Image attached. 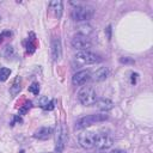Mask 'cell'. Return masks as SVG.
I'll return each instance as SVG.
<instances>
[{"instance_id":"cell-1","label":"cell","mask_w":153,"mask_h":153,"mask_svg":"<svg viewBox=\"0 0 153 153\" xmlns=\"http://www.w3.org/2000/svg\"><path fill=\"white\" fill-rule=\"evenodd\" d=\"M97 99V93L91 86H84L78 92V100L85 106H91L96 104Z\"/></svg>"},{"instance_id":"cell-2","label":"cell","mask_w":153,"mask_h":153,"mask_svg":"<svg viewBox=\"0 0 153 153\" xmlns=\"http://www.w3.org/2000/svg\"><path fill=\"white\" fill-rule=\"evenodd\" d=\"M71 16H72V19L75 20V22H87L93 16V8L90 7V6L76 5L72 10Z\"/></svg>"},{"instance_id":"cell-3","label":"cell","mask_w":153,"mask_h":153,"mask_svg":"<svg viewBox=\"0 0 153 153\" xmlns=\"http://www.w3.org/2000/svg\"><path fill=\"white\" fill-rule=\"evenodd\" d=\"M108 120V115H103V114H93V115H86L81 118H79L75 123V129H82L86 127H90L97 122H102Z\"/></svg>"},{"instance_id":"cell-4","label":"cell","mask_w":153,"mask_h":153,"mask_svg":"<svg viewBox=\"0 0 153 153\" xmlns=\"http://www.w3.org/2000/svg\"><path fill=\"white\" fill-rule=\"evenodd\" d=\"M74 57H75V61L79 62L80 65H93V63L102 61V57L99 55H97L92 51H88V50L78 51Z\"/></svg>"},{"instance_id":"cell-5","label":"cell","mask_w":153,"mask_h":153,"mask_svg":"<svg viewBox=\"0 0 153 153\" xmlns=\"http://www.w3.org/2000/svg\"><path fill=\"white\" fill-rule=\"evenodd\" d=\"M67 140H68L67 128L65 127V124H59V127L56 129V135H55V151H56V153H62V151L65 149V146L67 143Z\"/></svg>"},{"instance_id":"cell-6","label":"cell","mask_w":153,"mask_h":153,"mask_svg":"<svg viewBox=\"0 0 153 153\" xmlns=\"http://www.w3.org/2000/svg\"><path fill=\"white\" fill-rule=\"evenodd\" d=\"M114 143V139L110 134L108 133H96V142H94V147H97L98 149H108L112 146Z\"/></svg>"},{"instance_id":"cell-7","label":"cell","mask_w":153,"mask_h":153,"mask_svg":"<svg viewBox=\"0 0 153 153\" xmlns=\"http://www.w3.org/2000/svg\"><path fill=\"white\" fill-rule=\"evenodd\" d=\"M79 145L85 149H91L94 147L96 142V133L93 131H82L78 136Z\"/></svg>"},{"instance_id":"cell-8","label":"cell","mask_w":153,"mask_h":153,"mask_svg":"<svg viewBox=\"0 0 153 153\" xmlns=\"http://www.w3.org/2000/svg\"><path fill=\"white\" fill-rule=\"evenodd\" d=\"M71 44L74 49H78L79 51H81V50H87L91 47L92 43H91L90 38H87L85 36H81V35H76L72 38Z\"/></svg>"},{"instance_id":"cell-9","label":"cell","mask_w":153,"mask_h":153,"mask_svg":"<svg viewBox=\"0 0 153 153\" xmlns=\"http://www.w3.org/2000/svg\"><path fill=\"white\" fill-rule=\"evenodd\" d=\"M90 79H91V73H90V71L84 69V71L76 72V73L73 75L72 82H73V85H75V86H81V85L86 84Z\"/></svg>"},{"instance_id":"cell-10","label":"cell","mask_w":153,"mask_h":153,"mask_svg":"<svg viewBox=\"0 0 153 153\" xmlns=\"http://www.w3.org/2000/svg\"><path fill=\"white\" fill-rule=\"evenodd\" d=\"M50 53H51V59L54 61H59L61 59V56H62V47H61V41L59 38H54L51 41Z\"/></svg>"},{"instance_id":"cell-11","label":"cell","mask_w":153,"mask_h":153,"mask_svg":"<svg viewBox=\"0 0 153 153\" xmlns=\"http://www.w3.org/2000/svg\"><path fill=\"white\" fill-rule=\"evenodd\" d=\"M51 133H53V129L50 127H41L33 133V137L38 140H47L50 137Z\"/></svg>"},{"instance_id":"cell-12","label":"cell","mask_w":153,"mask_h":153,"mask_svg":"<svg viewBox=\"0 0 153 153\" xmlns=\"http://www.w3.org/2000/svg\"><path fill=\"white\" fill-rule=\"evenodd\" d=\"M62 6H63V4L60 0H54V1L49 2V8L53 12L55 18H61V16H62Z\"/></svg>"},{"instance_id":"cell-13","label":"cell","mask_w":153,"mask_h":153,"mask_svg":"<svg viewBox=\"0 0 153 153\" xmlns=\"http://www.w3.org/2000/svg\"><path fill=\"white\" fill-rule=\"evenodd\" d=\"M108 76H109V68L108 67H100L96 72H93V74L91 75V79H93L94 81H103Z\"/></svg>"},{"instance_id":"cell-14","label":"cell","mask_w":153,"mask_h":153,"mask_svg":"<svg viewBox=\"0 0 153 153\" xmlns=\"http://www.w3.org/2000/svg\"><path fill=\"white\" fill-rule=\"evenodd\" d=\"M96 105L102 111H109L114 108V102L108 99V98H100V99H97Z\"/></svg>"},{"instance_id":"cell-15","label":"cell","mask_w":153,"mask_h":153,"mask_svg":"<svg viewBox=\"0 0 153 153\" xmlns=\"http://www.w3.org/2000/svg\"><path fill=\"white\" fill-rule=\"evenodd\" d=\"M78 32H79V35H81V36H85V37H87L92 31H93V29H92V26L88 24V23H82V24H79L78 25Z\"/></svg>"},{"instance_id":"cell-16","label":"cell","mask_w":153,"mask_h":153,"mask_svg":"<svg viewBox=\"0 0 153 153\" xmlns=\"http://www.w3.org/2000/svg\"><path fill=\"white\" fill-rule=\"evenodd\" d=\"M20 90H22V79H20V76H17L14 79L12 86L10 87V93L12 96H17L20 92Z\"/></svg>"},{"instance_id":"cell-17","label":"cell","mask_w":153,"mask_h":153,"mask_svg":"<svg viewBox=\"0 0 153 153\" xmlns=\"http://www.w3.org/2000/svg\"><path fill=\"white\" fill-rule=\"evenodd\" d=\"M30 35H31L32 38H27V41L25 42V48H26V51H27L29 54H32V53L36 50V44L33 43V41H35V35H33L32 32H31Z\"/></svg>"},{"instance_id":"cell-18","label":"cell","mask_w":153,"mask_h":153,"mask_svg":"<svg viewBox=\"0 0 153 153\" xmlns=\"http://www.w3.org/2000/svg\"><path fill=\"white\" fill-rule=\"evenodd\" d=\"M11 74V69L6 67H0V81H5L8 79Z\"/></svg>"},{"instance_id":"cell-19","label":"cell","mask_w":153,"mask_h":153,"mask_svg":"<svg viewBox=\"0 0 153 153\" xmlns=\"http://www.w3.org/2000/svg\"><path fill=\"white\" fill-rule=\"evenodd\" d=\"M4 56H5L6 59L13 57V56H14V49H13V47L7 45V47L5 48V50H4Z\"/></svg>"},{"instance_id":"cell-20","label":"cell","mask_w":153,"mask_h":153,"mask_svg":"<svg viewBox=\"0 0 153 153\" xmlns=\"http://www.w3.org/2000/svg\"><path fill=\"white\" fill-rule=\"evenodd\" d=\"M49 102H50V100L48 99V97H45V96H41V97L38 98V100H37V105L44 109V108H45V105H47Z\"/></svg>"},{"instance_id":"cell-21","label":"cell","mask_w":153,"mask_h":153,"mask_svg":"<svg viewBox=\"0 0 153 153\" xmlns=\"http://www.w3.org/2000/svg\"><path fill=\"white\" fill-rule=\"evenodd\" d=\"M31 105H32V103H31L30 100H26V102H25V104H24L23 106H20V109H19V114H20V115L26 114V112H27V110L31 108Z\"/></svg>"},{"instance_id":"cell-22","label":"cell","mask_w":153,"mask_h":153,"mask_svg":"<svg viewBox=\"0 0 153 153\" xmlns=\"http://www.w3.org/2000/svg\"><path fill=\"white\" fill-rule=\"evenodd\" d=\"M29 91L33 94H38L39 93V84L38 82H32L30 86H29Z\"/></svg>"},{"instance_id":"cell-23","label":"cell","mask_w":153,"mask_h":153,"mask_svg":"<svg viewBox=\"0 0 153 153\" xmlns=\"http://www.w3.org/2000/svg\"><path fill=\"white\" fill-rule=\"evenodd\" d=\"M55 108V105H54V102L53 100H50L47 105H45V108H44V110H48V111H50V110H53Z\"/></svg>"},{"instance_id":"cell-24","label":"cell","mask_w":153,"mask_h":153,"mask_svg":"<svg viewBox=\"0 0 153 153\" xmlns=\"http://www.w3.org/2000/svg\"><path fill=\"white\" fill-rule=\"evenodd\" d=\"M121 62L122 63H128V62H134V61L130 60V59H128V57H124V59H121Z\"/></svg>"},{"instance_id":"cell-25","label":"cell","mask_w":153,"mask_h":153,"mask_svg":"<svg viewBox=\"0 0 153 153\" xmlns=\"http://www.w3.org/2000/svg\"><path fill=\"white\" fill-rule=\"evenodd\" d=\"M136 76H137L136 73H133V74H131V84H135V82H136Z\"/></svg>"},{"instance_id":"cell-26","label":"cell","mask_w":153,"mask_h":153,"mask_svg":"<svg viewBox=\"0 0 153 153\" xmlns=\"http://www.w3.org/2000/svg\"><path fill=\"white\" fill-rule=\"evenodd\" d=\"M110 153H127L126 151H122V149H114V151H111Z\"/></svg>"},{"instance_id":"cell-27","label":"cell","mask_w":153,"mask_h":153,"mask_svg":"<svg viewBox=\"0 0 153 153\" xmlns=\"http://www.w3.org/2000/svg\"><path fill=\"white\" fill-rule=\"evenodd\" d=\"M14 122H22V118H20V117H18V116H16V117H14V121L12 122V126L14 124Z\"/></svg>"}]
</instances>
